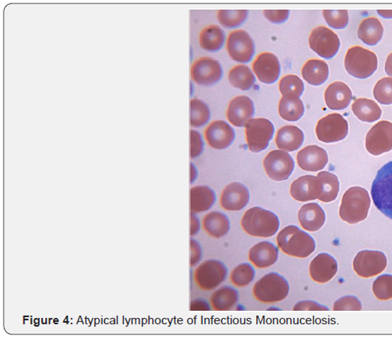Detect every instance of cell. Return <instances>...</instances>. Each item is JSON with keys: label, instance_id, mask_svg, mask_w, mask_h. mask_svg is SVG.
Instances as JSON below:
<instances>
[{"label": "cell", "instance_id": "6da1fadb", "mask_svg": "<svg viewBox=\"0 0 392 337\" xmlns=\"http://www.w3.org/2000/svg\"><path fill=\"white\" fill-rule=\"evenodd\" d=\"M277 243L284 254L299 258L309 257L316 249L315 239L295 225L287 226L281 230Z\"/></svg>", "mask_w": 392, "mask_h": 337}, {"label": "cell", "instance_id": "7a4b0ae2", "mask_svg": "<svg viewBox=\"0 0 392 337\" xmlns=\"http://www.w3.org/2000/svg\"><path fill=\"white\" fill-rule=\"evenodd\" d=\"M370 207L368 191L362 187H351L344 193L339 216L346 223L357 224L367 219Z\"/></svg>", "mask_w": 392, "mask_h": 337}, {"label": "cell", "instance_id": "3957f363", "mask_svg": "<svg viewBox=\"0 0 392 337\" xmlns=\"http://www.w3.org/2000/svg\"><path fill=\"white\" fill-rule=\"evenodd\" d=\"M241 224L245 232L253 237H272L279 229V219L276 214L260 207L248 210Z\"/></svg>", "mask_w": 392, "mask_h": 337}, {"label": "cell", "instance_id": "277c9868", "mask_svg": "<svg viewBox=\"0 0 392 337\" xmlns=\"http://www.w3.org/2000/svg\"><path fill=\"white\" fill-rule=\"evenodd\" d=\"M344 64L350 75L358 79H367L375 74L378 59L374 52L356 45L348 50Z\"/></svg>", "mask_w": 392, "mask_h": 337}, {"label": "cell", "instance_id": "5b68a950", "mask_svg": "<svg viewBox=\"0 0 392 337\" xmlns=\"http://www.w3.org/2000/svg\"><path fill=\"white\" fill-rule=\"evenodd\" d=\"M289 283L286 278L272 272L255 283L253 293L258 302L270 304L284 300L289 294Z\"/></svg>", "mask_w": 392, "mask_h": 337}, {"label": "cell", "instance_id": "8992f818", "mask_svg": "<svg viewBox=\"0 0 392 337\" xmlns=\"http://www.w3.org/2000/svg\"><path fill=\"white\" fill-rule=\"evenodd\" d=\"M371 194L377 210L392 219V161L378 171Z\"/></svg>", "mask_w": 392, "mask_h": 337}, {"label": "cell", "instance_id": "52a82bcc", "mask_svg": "<svg viewBox=\"0 0 392 337\" xmlns=\"http://www.w3.org/2000/svg\"><path fill=\"white\" fill-rule=\"evenodd\" d=\"M248 148L253 153L266 150L275 133V127L265 118L252 119L245 127Z\"/></svg>", "mask_w": 392, "mask_h": 337}, {"label": "cell", "instance_id": "ba28073f", "mask_svg": "<svg viewBox=\"0 0 392 337\" xmlns=\"http://www.w3.org/2000/svg\"><path fill=\"white\" fill-rule=\"evenodd\" d=\"M226 265L217 259H208L195 269L194 280L202 290L210 291L217 289L227 277Z\"/></svg>", "mask_w": 392, "mask_h": 337}, {"label": "cell", "instance_id": "9c48e42d", "mask_svg": "<svg viewBox=\"0 0 392 337\" xmlns=\"http://www.w3.org/2000/svg\"><path fill=\"white\" fill-rule=\"evenodd\" d=\"M316 132L319 141L333 144L347 137L349 124L341 114H329L318 120Z\"/></svg>", "mask_w": 392, "mask_h": 337}, {"label": "cell", "instance_id": "30bf717a", "mask_svg": "<svg viewBox=\"0 0 392 337\" xmlns=\"http://www.w3.org/2000/svg\"><path fill=\"white\" fill-rule=\"evenodd\" d=\"M309 45L318 56L330 60L338 54L341 42L334 31L324 25H319L311 31Z\"/></svg>", "mask_w": 392, "mask_h": 337}, {"label": "cell", "instance_id": "8fae6325", "mask_svg": "<svg viewBox=\"0 0 392 337\" xmlns=\"http://www.w3.org/2000/svg\"><path fill=\"white\" fill-rule=\"evenodd\" d=\"M387 264V257L382 251L364 250L357 253L352 265L358 276L369 278L381 275Z\"/></svg>", "mask_w": 392, "mask_h": 337}, {"label": "cell", "instance_id": "7c38bea8", "mask_svg": "<svg viewBox=\"0 0 392 337\" xmlns=\"http://www.w3.org/2000/svg\"><path fill=\"white\" fill-rule=\"evenodd\" d=\"M265 171L273 181H283L291 177L295 170V161L285 151H272L266 155L263 161Z\"/></svg>", "mask_w": 392, "mask_h": 337}, {"label": "cell", "instance_id": "4fadbf2b", "mask_svg": "<svg viewBox=\"0 0 392 337\" xmlns=\"http://www.w3.org/2000/svg\"><path fill=\"white\" fill-rule=\"evenodd\" d=\"M365 147L374 156L391 152L392 122L382 120L372 127L366 135Z\"/></svg>", "mask_w": 392, "mask_h": 337}, {"label": "cell", "instance_id": "5bb4252c", "mask_svg": "<svg viewBox=\"0 0 392 337\" xmlns=\"http://www.w3.org/2000/svg\"><path fill=\"white\" fill-rule=\"evenodd\" d=\"M224 76L221 64L212 57H202L196 61L191 69L192 80L200 86L211 87L217 84Z\"/></svg>", "mask_w": 392, "mask_h": 337}, {"label": "cell", "instance_id": "9a60e30c", "mask_svg": "<svg viewBox=\"0 0 392 337\" xmlns=\"http://www.w3.org/2000/svg\"><path fill=\"white\" fill-rule=\"evenodd\" d=\"M226 50L234 61L248 63L253 59L255 55V44L248 32L237 30L229 35Z\"/></svg>", "mask_w": 392, "mask_h": 337}, {"label": "cell", "instance_id": "2e32d148", "mask_svg": "<svg viewBox=\"0 0 392 337\" xmlns=\"http://www.w3.org/2000/svg\"><path fill=\"white\" fill-rule=\"evenodd\" d=\"M252 68L258 79L266 84L277 82L281 74L278 57L270 52L259 55L253 62Z\"/></svg>", "mask_w": 392, "mask_h": 337}, {"label": "cell", "instance_id": "e0dca14e", "mask_svg": "<svg viewBox=\"0 0 392 337\" xmlns=\"http://www.w3.org/2000/svg\"><path fill=\"white\" fill-rule=\"evenodd\" d=\"M233 127L224 120H215L205 131V139L209 146L215 150H224L231 147L235 139Z\"/></svg>", "mask_w": 392, "mask_h": 337}, {"label": "cell", "instance_id": "ac0fdd59", "mask_svg": "<svg viewBox=\"0 0 392 337\" xmlns=\"http://www.w3.org/2000/svg\"><path fill=\"white\" fill-rule=\"evenodd\" d=\"M254 114V103L250 97L238 96L235 97L229 105L226 118L234 126L243 127L252 120Z\"/></svg>", "mask_w": 392, "mask_h": 337}, {"label": "cell", "instance_id": "d6986e66", "mask_svg": "<svg viewBox=\"0 0 392 337\" xmlns=\"http://www.w3.org/2000/svg\"><path fill=\"white\" fill-rule=\"evenodd\" d=\"M250 194L243 184L232 183L227 185L220 197L221 208L226 211H240L249 203Z\"/></svg>", "mask_w": 392, "mask_h": 337}, {"label": "cell", "instance_id": "ffe728a7", "mask_svg": "<svg viewBox=\"0 0 392 337\" xmlns=\"http://www.w3.org/2000/svg\"><path fill=\"white\" fill-rule=\"evenodd\" d=\"M321 183L313 175H305L294 181L290 187L292 198L299 202H310L318 199L321 195Z\"/></svg>", "mask_w": 392, "mask_h": 337}, {"label": "cell", "instance_id": "44dd1931", "mask_svg": "<svg viewBox=\"0 0 392 337\" xmlns=\"http://www.w3.org/2000/svg\"><path fill=\"white\" fill-rule=\"evenodd\" d=\"M298 166L304 171L323 170L329 161L328 152L323 147L310 145L300 150L296 156Z\"/></svg>", "mask_w": 392, "mask_h": 337}, {"label": "cell", "instance_id": "7402d4cb", "mask_svg": "<svg viewBox=\"0 0 392 337\" xmlns=\"http://www.w3.org/2000/svg\"><path fill=\"white\" fill-rule=\"evenodd\" d=\"M338 270L336 259L328 253L318 255L310 263L309 272L313 281L320 284L330 282Z\"/></svg>", "mask_w": 392, "mask_h": 337}, {"label": "cell", "instance_id": "603a6c76", "mask_svg": "<svg viewBox=\"0 0 392 337\" xmlns=\"http://www.w3.org/2000/svg\"><path fill=\"white\" fill-rule=\"evenodd\" d=\"M324 98L326 106L335 111H340L349 107L352 99V93L347 84L336 81L330 84L325 89Z\"/></svg>", "mask_w": 392, "mask_h": 337}, {"label": "cell", "instance_id": "cb8c5ba5", "mask_svg": "<svg viewBox=\"0 0 392 337\" xmlns=\"http://www.w3.org/2000/svg\"><path fill=\"white\" fill-rule=\"evenodd\" d=\"M279 250L272 243L263 241L255 244L249 252L250 261L260 269L271 267L277 261Z\"/></svg>", "mask_w": 392, "mask_h": 337}, {"label": "cell", "instance_id": "d4e9b609", "mask_svg": "<svg viewBox=\"0 0 392 337\" xmlns=\"http://www.w3.org/2000/svg\"><path fill=\"white\" fill-rule=\"evenodd\" d=\"M298 219L304 230L315 232L323 228L325 222V213L318 204L309 203L303 205L299 210Z\"/></svg>", "mask_w": 392, "mask_h": 337}, {"label": "cell", "instance_id": "484cf974", "mask_svg": "<svg viewBox=\"0 0 392 337\" xmlns=\"http://www.w3.org/2000/svg\"><path fill=\"white\" fill-rule=\"evenodd\" d=\"M304 142V134L296 126L287 125L279 129L276 135V144L279 150L293 152L299 150Z\"/></svg>", "mask_w": 392, "mask_h": 337}, {"label": "cell", "instance_id": "4316f807", "mask_svg": "<svg viewBox=\"0 0 392 337\" xmlns=\"http://www.w3.org/2000/svg\"><path fill=\"white\" fill-rule=\"evenodd\" d=\"M202 228L209 236L214 239H220L226 236L230 231V219L226 214L213 211L207 213L202 219Z\"/></svg>", "mask_w": 392, "mask_h": 337}, {"label": "cell", "instance_id": "83f0119b", "mask_svg": "<svg viewBox=\"0 0 392 337\" xmlns=\"http://www.w3.org/2000/svg\"><path fill=\"white\" fill-rule=\"evenodd\" d=\"M217 202V195L210 187L198 185L190 190V207L192 213H200L212 208Z\"/></svg>", "mask_w": 392, "mask_h": 337}, {"label": "cell", "instance_id": "f1b7e54d", "mask_svg": "<svg viewBox=\"0 0 392 337\" xmlns=\"http://www.w3.org/2000/svg\"><path fill=\"white\" fill-rule=\"evenodd\" d=\"M301 73L306 82L313 86H319L328 81L330 70L325 61L310 59L304 64Z\"/></svg>", "mask_w": 392, "mask_h": 337}, {"label": "cell", "instance_id": "f546056e", "mask_svg": "<svg viewBox=\"0 0 392 337\" xmlns=\"http://www.w3.org/2000/svg\"><path fill=\"white\" fill-rule=\"evenodd\" d=\"M384 27L380 21L375 17L364 19L359 25L357 35L365 45L374 47L382 40Z\"/></svg>", "mask_w": 392, "mask_h": 337}, {"label": "cell", "instance_id": "4dcf8cb0", "mask_svg": "<svg viewBox=\"0 0 392 337\" xmlns=\"http://www.w3.org/2000/svg\"><path fill=\"white\" fill-rule=\"evenodd\" d=\"M226 42V34L218 25H212L201 31L200 45L202 50L215 53L223 49Z\"/></svg>", "mask_w": 392, "mask_h": 337}, {"label": "cell", "instance_id": "1f68e13d", "mask_svg": "<svg viewBox=\"0 0 392 337\" xmlns=\"http://www.w3.org/2000/svg\"><path fill=\"white\" fill-rule=\"evenodd\" d=\"M278 110L280 118L289 122L299 120L305 113L303 101L296 96H284L279 101Z\"/></svg>", "mask_w": 392, "mask_h": 337}, {"label": "cell", "instance_id": "d6a6232c", "mask_svg": "<svg viewBox=\"0 0 392 337\" xmlns=\"http://www.w3.org/2000/svg\"><path fill=\"white\" fill-rule=\"evenodd\" d=\"M352 111L358 120L365 122H374L380 120L382 110L374 101L366 98L357 99L352 105Z\"/></svg>", "mask_w": 392, "mask_h": 337}, {"label": "cell", "instance_id": "836d02e7", "mask_svg": "<svg viewBox=\"0 0 392 337\" xmlns=\"http://www.w3.org/2000/svg\"><path fill=\"white\" fill-rule=\"evenodd\" d=\"M238 300V291L226 286L214 291L211 297L210 303L214 310L227 311L232 309Z\"/></svg>", "mask_w": 392, "mask_h": 337}, {"label": "cell", "instance_id": "e575fe53", "mask_svg": "<svg viewBox=\"0 0 392 337\" xmlns=\"http://www.w3.org/2000/svg\"><path fill=\"white\" fill-rule=\"evenodd\" d=\"M317 178L322 187L321 195L318 200L324 203L334 202L340 190V183L336 175L328 171H322L318 173Z\"/></svg>", "mask_w": 392, "mask_h": 337}, {"label": "cell", "instance_id": "d590c367", "mask_svg": "<svg viewBox=\"0 0 392 337\" xmlns=\"http://www.w3.org/2000/svg\"><path fill=\"white\" fill-rule=\"evenodd\" d=\"M228 79L234 88L243 91L251 89L256 82V77L250 67L244 64H239L232 68L229 72Z\"/></svg>", "mask_w": 392, "mask_h": 337}, {"label": "cell", "instance_id": "8d00e7d4", "mask_svg": "<svg viewBox=\"0 0 392 337\" xmlns=\"http://www.w3.org/2000/svg\"><path fill=\"white\" fill-rule=\"evenodd\" d=\"M211 119V111L207 103L199 99L190 102V122L193 127H201Z\"/></svg>", "mask_w": 392, "mask_h": 337}, {"label": "cell", "instance_id": "74e56055", "mask_svg": "<svg viewBox=\"0 0 392 337\" xmlns=\"http://www.w3.org/2000/svg\"><path fill=\"white\" fill-rule=\"evenodd\" d=\"M249 16L247 10H220L218 11L219 23L227 29L239 28Z\"/></svg>", "mask_w": 392, "mask_h": 337}, {"label": "cell", "instance_id": "f35d334b", "mask_svg": "<svg viewBox=\"0 0 392 337\" xmlns=\"http://www.w3.org/2000/svg\"><path fill=\"white\" fill-rule=\"evenodd\" d=\"M255 275L256 272L250 264L241 263L232 270L231 281L235 287H244L253 282Z\"/></svg>", "mask_w": 392, "mask_h": 337}, {"label": "cell", "instance_id": "ab89813d", "mask_svg": "<svg viewBox=\"0 0 392 337\" xmlns=\"http://www.w3.org/2000/svg\"><path fill=\"white\" fill-rule=\"evenodd\" d=\"M279 92L282 96L300 97L304 92V84L296 75H287L279 83Z\"/></svg>", "mask_w": 392, "mask_h": 337}, {"label": "cell", "instance_id": "60d3db41", "mask_svg": "<svg viewBox=\"0 0 392 337\" xmlns=\"http://www.w3.org/2000/svg\"><path fill=\"white\" fill-rule=\"evenodd\" d=\"M372 291L380 301H388L392 298V275H383L378 277L374 285Z\"/></svg>", "mask_w": 392, "mask_h": 337}, {"label": "cell", "instance_id": "b9f144b4", "mask_svg": "<svg viewBox=\"0 0 392 337\" xmlns=\"http://www.w3.org/2000/svg\"><path fill=\"white\" fill-rule=\"evenodd\" d=\"M375 99L381 105H392V77L378 81L374 89Z\"/></svg>", "mask_w": 392, "mask_h": 337}, {"label": "cell", "instance_id": "7bdbcfd3", "mask_svg": "<svg viewBox=\"0 0 392 337\" xmlns=\"http://www.w3.org/2000/svg\"><path fill=\"white\" fill-rule=\"evenodd\" d=\"M323 15L332 28L342 30L349 24V13L346 10H323Z\"/></svg>", "mask_w": 392, "mask_h": 337}, {"label": "cell", "instance_id": "ee69618b", "mask_svg": "<svg viewBox=\"0 0 392 337\" xmlns=\"http://www.w3.org/2000/svg\"><path fill=\"white\" fill-rule=\"evenodd\" d=\"M335 311H361L362 306L360 300L355 296H345L336 301L333 306Z\"/></svg>", "mask_w": 392, "mask_h": 337}, {"label": "cell", "instance_id": "f6af8a7d", "mask_svg": "<svg viewBox=\"0 0 392 337\" xmlns=\"http://www.w3.org/2000/svg\"><path fill=\"white\" fill-rule=\"evenodd\" d=\"M191 158L195 159L200 156L204 150V142L202 135L195 130H191Z\"/></svg>", "mask_w": 392, "mask_h": 337}, {"label": "cell", "instance_id": "bcb514c9", "mask_svg": "<svg viewBox=\"0 0 392 337\" xmlns=\"http://www.w3.org/2000/svg\"><path fill=\"white\" fill-rule=\"evenodd\" d=\"M289 10H265L264 16L272 23H284L289 18Z\"/></svg>", "mask_w": 392, "mask_h": 337}, {"label": "cell", "instance_id": "7dc6e473", "mask_svg": "<svg viewBox=\"0 0 392 337\" xmlns=\"http://www.w3.org/2000/svg\"><path fill=\"white\" fill-rule=\"evenodd\" d=\"M294 311H328V308L322 304H320L316 302L312 301H303L298 302L295 307H293Z\"/></svg>", "mask_w": 392, "mask_h": 337}, {"label": "cell", "instance_id": "c3c4849f", "mask_svg": "<svg viewBox=\"0 0 392 337\" xmlns=\"http://www.w3.org/2000/svg\"><path fill=\"white\" fill-rule=\"evenodd\" d=\"M202 249L200 243L191 239V267H195L201 261Z\"/></svg>", "mask_w": 392, "mask_h": 337}, {"label": "cell", "instance_id": "681fc988", "mask_svg": "<svg viewBox=\"0 0 392 337\" xmlns=\"http://www.w3.org/2000/svg\"><path fill=\"white\" fill-rule=\"evenodd\" d=\"M212 307L208 302L201 298L193 300L191 302L190 310L193 311H210Z\"/></svg>", "mask_w": 392, "mask_h": 337}, {"label": "cell", "instance_id": "f907efd6", "mask_svg": "<svg viewBox=\"0 0 392 337\" xmlns=\"http://www.w3.org/2000/svg\"><path fill=\"white\" fill-rule=\"evenodd\" d=\"M200 229V223L199 218L196 217L195 213L191 212V236L197 234Z\"/></svg>", "mask_w": 392, "mask_h": 337}, {"label": "cell", "instance_id": "816d5d0a", "mask_svg": "<svg viewBox=\"0 0 392 337\" xmlns=\"http://www.w3.org/2000/svg\"><path fill=\"white\" fill-rule=\"evenodd\" d=\"M385 71L388 76L392 77V53L388 56L386 62H385Z\"/></svg>", "mask_w": 392, "mask_h": 337}, {"label": "cell", "instance_id": "f5cc1de1", "mask_svg": "<svg viewBox=\"0 0 392 337\" xmlns=\"http://www.w3.org/2000/svg\"><path fill=\"white\" fill-rule=\"evenodd\" d=\"M377 13L384 18H392V10H377Z\"/></svg>", "mask_w": 392, "mask_h": 337}, {"label": "cell", "instance_id": "db71d44e", "mask_svg": "<svg viewBox=\"0 0 392 337\" xmlns=\"http://www.w3.org/2000/svg\"><path fill=\"white\" fill-rule=\"evenodd\" d=\"M198 176V172L197 170H196V168L195 166L191 164V183H194V181L197 178Z\"/></svg>", "mask_w": 392, "mask_h": 337}]
</instances>
